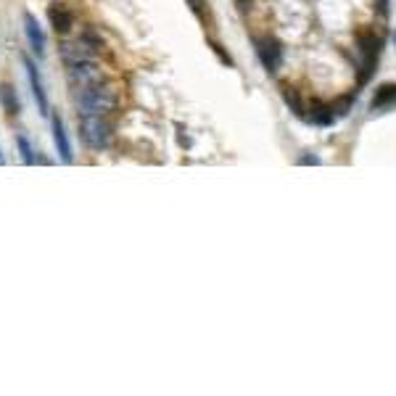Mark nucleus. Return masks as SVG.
I'll list each match as a JSON object with an SVG mask.
<instances>
[{"label":"nucleus","instance_id":"obj_1","mask_svg":"<svg viewBox=\"0 0 396 396\" xmlns=\"http://www.w3.org/2000/svg\"><path fill=\"white\" fill-rule=\"evenodd\" d=\"M74 100H77V109L82 117H106V114L117 109L119 95L111 85L95 82V85H88V88H79Z\"/></svg>","mask_w":396,"mask_h":396},{"label":"nucleus","instance_id":"obj_2","mask_svg":"<svg viewBox=\"0 0 396 396\" xmlns=\"http://www.w3.org/2000/svg\"><path fill=\"white\" fill-rule=\"evenodd\" d=\"M79 135L93 151L109 148L111 143V124L103 117H82L79 122Z\"/></svg>","mask_w":396,"mask_h":396},{"label":"nucleus","instance_id":"obj_3","mask_svg":"<svg viewBox=\"0 0 396 396\" xmlns=\"http://www.w3.org/2000/svg\"><path fill=\"white\" fill-rule=\"evenodd\" d=\"M66 77H69L71 88L79 90V88H88V85L100 82V69L93 59L66 61Z\"/></svg>","mask_w":396,"mask_h":396},{"label":"nucleus","instance_id":"obj_4","mask_svg":"<svg viewBox=\"0 0 396 396\" xmlns=\"http://www.w3.org/2000/svg\"><path fill=\"white\" fill-rule=\"evenodd\" d=\"M24 32H27V40H30V48L35 50V56L42 59L48 42H45V32L40 27V21L35 19V13H24Z\"/></svg>","mask_w":396,"mask_h":396},{"label":"nucleus","instance_id":"obj_5","mask_svg":"<svg viewBox=\"0 0 396 396\" xmlns=\"http://www.w3.org/2000/svg\"><path fill=\"white\" fill-rule=\"evenodd\" d=\"M257 50H259V59H262V64H264L269 71H277L280 59H283V48L277 45V40H272V37L257 40Z\"/></svg>","mask_w":396,"mask_h":396},{"label":"nucleus","instance_id":"obj_6","mask_svg":"<svg viewBox=\"0 0 396 396\" xmlns=\"http://www.w3.org/2000/svg\"><path fill=\"white\" fill-rule=\"evenodd\" d=\"M24 66H27V74H30V85H32V95L37 100V109L42 117H48V95H45V88H42V79L37 74V66L32 64L30 59H24Z\"/></svg>","mask_w":396,"mask_h":396},{"label":"nucleus","instance_id":"obj_7","mask_svg":"<svg viewBox=\"0 0 396 396\" xmlns=\"http://www.w3.org/2000/svg\"><path fill=\"white\" fill-rule=\"evenodd\" d=\"M50 24H53V30L59 32V35H66V32L71 30V24H74V16H71V11L66 8V6H61V3H56V6H50Z\"/></svg>","mask_w":396,"mask_h":396},{"label":"nucleus","instance_id":"obj_8","mask_svg":"<svg viewBox=\"0 0 396 396\" xmlns=\"http://www.w3.org/2000/svg\"><path fill=\"white\" fill-rule=\"evenodd\" d=\"M53 143L61 153V161H71V146L69 138H66V129H64V122L61 117H53Z\"/></svg>","mask_w":396,"mask_h":396},{"label":"nucleus","instance_id":"obj_9","mask_svg":"<svg viewBox=\"0 0 396 396\" xmlns=\"http://www.w3.org/2000/svg\"><path fill=\"white\" fill-rule=\"evenodd\" d=\"M0 103H3V111H6L8 117H16V114L21 111L19 98H16V90H13V85H8V82L0 85Z\"/></svg>","mask_w":396,"mask_h":396},{"label":"nucleus","instance_id":"obj_10","mask_svg":"<svg viewBox=\"0 0 396 396\" xmlns=\"http://www.w3.org/2000/svg\"><path fill=\"white\" fill-rule=\"evenodd\" d=\"M391 103H396V85L380 88V93L373 100V109H383V106H391Z\"/></svg>","mask_w":396,"mask_h":396},{"label":"nucleus","instance_id":"obj_11","mask_svg":"<svg viewBox=\"0 0 396 396\" xmlns=\"http://www.w3.org/2000/svg\"><path fill=\"white\" fill-rule=\"evenodd\" d=\"M16 146H19V153H21V161H24V164H35V161H37V158H35V148H32V143L27 138H24V135H16Z\"/></svg>","mask_w":396,"mask_h":396},{"label":"nucleus","instance_id":"obj_12","mask_svg":"<svg viewBox=\"0 0 396 396\" xmlns=\"http://www.w3.org/2000/svg\"><path fill=\"white\" fill-rule=\"evenodd\" d=\"M188 3H190V8H193V13L201 16V0H188Z\"/></svg>","mask_w":396,"mask_h":396},{"label":"nucleus","instance_id":"obj_13","mask_svg":"<svg viewBox=\"0 0 396 396\" xmlns=\"http://www.w3.org/2000/svg\"><path fill=\"white\" fill-rule=\"evenodd\" d=\"M248 3H251V0H238V6H240V8H243V11L248 8Z\"/></svg>","mask_w":396,"mask_h":396},{"label":"nucleus","instance_id":"obj_14","mask_svg":"<svg viewBox=\"0 0 396 396\" xmlns=\"http://www.w3.org/2000/svg\"><path fill=\"white\" fill-rule=\"evenodd\" d=\"M0 164H3V153H0Z\"/></svg>","mask_w":396,"mask_h":396}]
</instances>
